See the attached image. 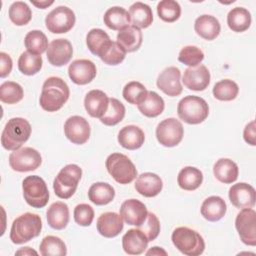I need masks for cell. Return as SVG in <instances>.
I'll return each instance as SVG.
<instances>
[{
    "instance_id": "obj_1",
    "label": "cell",
    "mask_w": 256,
    "mask_h": 256,
    "mask_svg": "<svg viewBox=\"0 0 256 256\" xmlns=\"http://www.w3.org/2000/svg\"><path fill=\"white\" fill-rule=\"evenodd\" d=\"M69 96L70 90L67 83L60 77L51 76L43 83L39 103L43 110L56 112L64 106Z\"/></svg>"
},
{
    "instance_id": "obj_2",
    "label": "cell",
    "mask_w": 256,
    "mask_h": 256,
    "mask_svg": "<svg viewBox=\"0 0 256 256\" xmlns=\"http://www.w3.org/2000/svg\"><path fill=\"white\" fill-rule=\"evenodd\" d=\"M42 229V221L39 215L24 213L18 216L10 229V240L14 244H23L39 236Z\"/></svg>"
},
{
    "instance_id": "obj_3",
    "label": "cell",
    "mask_w": 256,
    "mask_h": 256,
    "mask_svg": "<svg viewBox=\"0 0 256 256\" xmlns=\"http://www.w3.org/2000/svg\"><path fill=\"white\" fill-rule=\"evenodd\" d=\"M31 135L30 123L21 117H14L8 120L2 134L1 144L9 151H15L29 139Z\"/></svg>"
},
{
    "instance_id": "obj_4",
    "label": "cell",
    "mask_w": 256,
    "mask_h": 256,
    "mask_svg": "<svg viewBox=\"0 0 256 256\" xmlns=\"http://www.w3.org/2000/svg\"><path fill=\"white\" fill-rule=\"evenodd\" d=\"M171 240L174 246L187 256L201 255L205 249L203 237L197 231L188 227H177L172 232Z\"/></svg>"
},
{
    "instance_id": "obj_5",
    "label": "cell",
    "mask_w": 256,
    "mask_h": 256,
    "mask_svg": "<svg viewBox=\"0 0 256 256\" xmlns=\"http://www.w3.org/2000/svg\"><path fill=\"white\" fill-rule=\"evenodd\" d=\"M178 117L187 124H200L209 115L207 102L195 95H188L182 98L177 106Z\"/></svg>"
},
{
    "instance_id": "obj_6",
    "label": "cell",
    "mask_w": 256,
    "mask_h": 256,
    "mask_svg": "<svg viewBox=\"0 0 256 256\" xmlns=\"http://www.w3.org/2000/svg\"><path fill=\"white\" fill-rule=\"evenodd\" d=\"M82 176V169L76 164L63 167L53 181V189L57 197L69 199L75 193Z\"/></svg>"
},
{
    "instance_id": "obj_7",
    "label": "cell",
    "mask_w": 256,
    "mask_h": 256,
    "mask_svg": "<svg viewBox=\"0 0 256 256\" xmlns=\"http://www.w3.org/2000/svg\"><path fill=\"white\" fill-rule=\"evenodd\" d=\"M105 166L108 173L119 184H129L137 177V169L133 162L122 153L110 154Z\"/></svg>"
},
{
    "instance_id": "obj_8",
    "label": "cell",
    "mask_w": 256,
    "mask_h": 256,
    "mask_svg": "<svg viewBox=\"0 0 256 256\" xmlns=\"http://www.w3.org/2000/svg\"><path fill=\"white\" fill-rule=\"evenodd\" d=\"M23 197L33 208H43L49 201V191L45 181L37 175L27 176L22 182Z\"/></svg>"
},
{
    "instance_id": "obj_9",
    "label": "cell",
    "mask_w": 256,
    "mask_h": 256,
    "mask_svg": "<svg viewBox=\"0 0 256 256\" xmlns=\"http://www.w3.org/2000/svg\"><path fill=\"white\" fill-rule=\"evenodd\" d=\"M76 18L75 14L67 6H58L46 15L45 25L49 32L54 34H62L70 31Z\"/></svg>"
},
{
    "instance_id": "obj_10",
    "label": "cell",
    "mask_w": 256,
    "mask_h": 256,
    "mask_svg": "<svg viewBox=\"0 0 256 256\" xmlns=\"http://www.w3.org/2000/svg\"><path fill=\"white\" fill-rule=\"evenodd\" d=\"M42 162L40 153L31 147H23L13 151L9 155V165L17 172H29L36 170Z\"/></svg>"
},
{
    "instance_id": "obj_11",
    "label": "cell",
    "mask_w": 256,
    "mask_h": 256,
    "mask_svg": "<svg viewBox=\"0 0 256 256\" xmlns=\"http://www.w3.org/2000/svg\"><path fill=\"white\" fill-rule=\"evenodd\" d=\"M184 135L182 123L176 118H167L161 121L156 128V138L158 142L165 147H174L178 145Z\"/></svg>"
},
{
    "instance_id": "obj_12",
    "label": "cell",
    "mask_w": 256,
    "mask_h": 256,
    "mask_svg": "<svg viewBox=\"0 0 256 256\" xmlns=\"http://www.w3.org/2000/svg\"><path fill=\"white\" fill-rule=\"evenodd\" d=\"M235 227L244 244L256 245V212L254 209L243 208L236 216Z\"/></svg>"
},
{
    "instance_id": "obj_13",
    "label": "cell",
    "mask_w": 256,
    "mask_h": 256,
    "mask_svg": "<svg viewBox=\"0 0 256 256\" xmlns=\"http://www.w3.org/2000/svg\"><path fill=\"white\" fill-rule=\"evenodd\" d=\"M90 125L82 116H71L64 123L65 136L73 144L82 145L86 143L90 137Z\"/></svg>"
},
{
    "instance_id": "obj_14",
    "label": "cell",
    "mask_w": 256,
    "mask_h": 256,
    "mask_svg": "<svg viewBox=\"0 0 256 256\" xmlns=\"http://www.w3.org/2000/svg\"><path fill=\"white\" fill-rule=\"evenodd\" d=\"M157 87L170 97L178 96L182 93L181 72L175 66L165 68L157 78Z\"/></svg>"
},
{
    "instance_id": "obj_15",
    "label": "cell",
    "mask_w": 256,
    "mask_h": 256,
    "mask_svg": "<svg viewBox=\"0 0 256 256\" xmlns=\"http://www.w3.org/2000/svg\"><path fill=\"white\" fill-rule=\"evenodd\" d=\"M72 55V44L64 38L52 40L47 49V59L51 65L56 67L66 65L71 60Z\"/></svg>"
},
{
    "instance_id": "obj_16",
    "label": "cell",
    "mask_w": 256,
    "mask_h": 256,
    "mask_svg": "<svg viewBox=\"0 0 256 256\" xmlns=\"http://www.w3.org/2000/svg\"><path fill=\"white\" fill-rule=\"evenodd\" d=\"M96 66L88 59L74 60L68 68L69 78L77 85L90 83L96 77Z\"/></svg>"
},
{
    "instance_id": "obj_17",
    "label": "cell",
    "mask_w": 256,
    "mask_h": 256,
    "mask_svg": "<svg viewBox=\"0 0 256 256\" xmlns=\"http://www.w3.org/2000/svg\"><path fill=\"white\" fill-rule=\"evenodd\" d=\"M182 82L189 90L203 91L210 83V72L203 64L189 67L184 71Z\"/></svg>"
},
{
    "instance_id": "obj_18",
    "label": "cell",
    "mask_w": 256,
    "mask_h": 256,
    "mask_svg": "<svg viewBox=\"0 0 256 256\" xmlns=\"http://www.w3.org/2000/svg\"><path fill=\"white\" fill-rule=\"evenodd\" d=\"M229 200L236 208H252L256 200L255 189L244 182L234 184L229 189Z\"/></svg>"
},
{
    "instance_id": "obj_19",
    "label": "cell",
    "mask_w": 256,
    "mask_h": 256,
    "mask_svg": "<svg viewBox=\"0 0 256 256\" xmlns=\"http://www.w3.org/2000/svg\"><path fill=\"white\" fill-rule=\"evenodd\" d=\"M148 214L144 203L137 199H128L121 204L120 216L128 225L140 226Z\"/></svg>"
},
{
    "instance_id": "obj_20",
    "label": "cell",
    "mask_w": 256,
    "mask_h": 256,
    "mask_svg": "<svg viewBox=\"0 0 256 256\" xmlns=\"http://www.w3.org/2000/svg\"><path fill=\"white\" fill-rule=\"evenodd\" d=\"M97 231L106 238H113L120 234L124 224L122 217L115 212L102 213L97 219Z\"/></svg>"
},
{
    "instance_id": "obj_21",
    "label": "cell",
    "mask_w": 256,
    "mask_h": 256,
    "mask_svg": "<svg viewBox=\"0 0 256 256\" xmlns=\"http://www.w3.org/2000/svg\"><path fill=\"white\" fill-rule=\"evenodd\" d=\"M108 106L109 98L107 94L101 90H91L85 96L84 107L91 117L100 119L106 113Z\"/></svg>"
},
{
    "instance_id": "obj_22",
    "label": "cell",
    "mask_w": 256,
    "mask_h": 256,
    "mask_svg": "<svg viewBox=\"0 0 256 256\" xmlns=\"http://www.w3.org/2000/svg\"><path fill=\"white\" fill-rule=\"evenodd\" d=\"M163 188L162 179L155 173L145 172L138 176L135 182L136 191L144 197H155Z\"/></svg>"
},
{
    "instance_id": "obj_23",
    "label": "cell",
    "mask_w": 256,
    "mask_h": 256,
    "mask_svg": "<svg viewBox=\"0 0 256 256\" xmlns=\"http://www.w3.org/2000/svg\"><path fill=\"white\" fill-rule=\"evenodd\" d=\"M148 239L139 229H129L122 237V247L125 253L129 255L142 254L147 246Z\"/></svg>"
},
{
    "instance_id": "obj_24",
    "label": "cell",
    "mask_w": 256,
    "mask_h": 256,
    "mask_svg": "<svg viewBox=\"0 0 256 256\" xmlns=\"http://www.w3.org/2000/svg\"><path fill=\"white\" fill-rule=\"evenodd\" d=\"M145 141L143 130L136 125L124 126L118 133L119 144L128 150H136L140 148Z\"/></svg>"
},
{
    "instance_id": "obj_25",
    "label": "cell",
    "mask_w": 256,
    "mask_h": 256,
    "mask_svg": "<svg viewBox=\"0 0 256 256\" xmlns=\"http://www.w3.org/2000/svg\"><path fill=\"white\" fill-rule=\"evenodd\" d=\"M194 30L205 40H214L221 31V25L218 19L212 15H201L199 16L194 23Z\"/></svg>"
},
{
    "instance_id": "obj_26",
    "label": "cell",
    "mask_w": 256,
    "mask_h": 256,
    "mask_svg": "<svg viewBox=\"0 0 256 256\" xmlns=\"http://www.w3.org/2000/svg\"><path fill=\"white\" fill-rule=\"evenodd\" d=\"M48 225L55 230L64 229L69 222V208L64 202L58 201L50 205L46 212Z\"/></svg>"
},
{
    "instance_id": "obj_27",
    "label": "cell",
    "mask_w": 256,
    "mask_h": 256,
    "mask_svg": "<svg viewBox=\"0 0 256 256\" xmlns=\"http://www.w3.org/2000/svg\"><path fill=\"white\" fill-rule=\"evenodd\" d=\"M201 215L208 221L216 222L224 217L227 211L225 201L220 196H210L201 205Z\"/></svg>"
},
{
    "instance_id": "obj_28",
    "label": "cell",
    "mask_w": 256,
    "mask_h": 256,
    "mask_svg": "<svg viewBox=\"0 0 256 256\" xmlns=\"http://www.w3.org/2000/svg\"><path fill=\"white\" fill-rule=\"evenodd\" d=\"M143 40V35L141 30L133 25L122 29L117 34V43L127 52L137 51Z\"/></svg>"
},
{
    "instance_id": "obj_29",
    "label": "cell",
    "mask_w": 256,
    "mask_h": 256,
    "mask_svg": "<svg viewBox=\"0 0 256 256\" xmlns=\"http://www.w3.org/2000/svg\"><path fill=\"white\" fill-rule=\"evenodd\" d=\"M216 179L224 184H230L237 180L239 169L237 164L228 158H221L216 161L213 167Z\"/></svg>"
},
{
    "instance_id": "obj_30",
    "label": "cell",
    "mask_w": 256,
    "mask_h": 256,
    "mask_svg": "<svg viewBox=\"0 0 256 256\" xmlns=\"http://www.w3.org/2000/svg\"><path fill=\"white\" fill-rule=\"evenodd\" d=\"M112 40L109 35L102 29L93 28L91 29L86 36V44L90 52L99 58L110 46Z\"/></svg>"
},
{
    "instance_id": "obj_31",
    "label": "cell",
    "mask_w": 256,
    "mask_h": 256,
    "mask_svg": "<svg viewBox=\"0 0 256 256\" xmlns=\"http://www.w3.org/2000/svg\"><path fill=\"white\" fill-rule=\"evenodd\" d=\"M104 24L112 30H122L129 26L131 20L129 12L123 7L114 6L109 8L103 17Z\"/></svg>"
},
{
    "instance_id": "obj_32",
    "label": "cell",
    "mask_w": 256,
    "mask_h": 256,
    "mask_svg": "<svg viewBox=\"0 0 256 256\" xmlns=\"http://www.w3.org/2000/svg\"><path fill=\"white\" fill-rule=\"evenodd\" d=\"M130 20L133 26L147 28L153 22V13L149 5L143 2H135L129 8Z\"/></svg>"
},
{
    "instance_id": "obj_33",
    "label": "cell",
    "mask_w": 256,
    "mask_h": 256,
    "mask_svg": "<svg viewBox=\"0 0 256 256\" xmlns=\"http://www.w3.org/2000/svg\"><path fill=\"white\" fill-rule=\"evenodd\" d=\"M203 182L202 172L192 166H186L182 168L177 177V183L183 190L193 191L201 186Z\"/></svg>"
},
{
    "instance_id": "obj_34",
    "label": "cell",
    "mask_w": 256,
    "mask_h": 256,
    "mask_svg": "<svg viewBox=\"0 0 256 256\" xmlns=\"http://www.w3.org/2000/svg\"><path fill=\"white\" fill-rule=\"evenodd\" d=\"M138 110L146 117L154 118L159 116L165 108L163 98L155 91H148L145 99L137 105Z\"/></svg>"
},
{
    "instance_id": "obj_35",
    "label": "cell",
    "mask_w": 256,
    "mask_h": 256,
    "mask_svg": "<svg viewBox=\"0 0 256 256\" xmlns=\"http://www.w3.org/2000/svg\"><path fill=\"white\" fill-rule=\"evenodd\" d=\"M227 24L234 32H244L251 25V14L246 8L235 7L227 15Z\"/></svg>"
},
{
    "instance_id": "obj_36",
    "label": "cell",
    "mask_w": 256,
    "mask_h": 256,
    "mask_svg": "<svg viewBox=\"0 0 256 256\" xmlns=\"http://www.w3.org/2000/svg\"><path fill=\"white\" fill-rule=\"evenodd\" d=\"M115 197L114 188L105 182H96L88 190V198L95 205H106Z\"/></svg>"
},
{
    "instance_id": "obj_37",
    "label": "cell",
    "mask_w": 256,
    "mask_h": 256,
    "mask_svg": "<svg viewBox=\"0 0 256 256\" xmlns=\"http://www.w3.org/2000/svg\"><path fill=\"white\" fill-rule=\"evenodd\" d=\"M24 44L28 52L41 55L48 49V39L40 30H32L28 32L24 38Z\"/></svg>"
},
{
    "instance_id": "obj_38",
    "label": "cell",
    "mask_w": 256,
    "mask_h": 256,
    "mask_svg": "<svg viewBox=\"0 0 256 256\" xmlns=\"http://www.w3.org/2000/svg\"><path fill=\"white\" fill-rule=\"evenodd\" d=\"M43 60L41 55H35L28 51L23 52L18 59L19 71L27 76H32L38 73L42 68Z\"/></svg>"
},
{
    "instance_id": "obj_39",
    "label": "cell",
    "mask_w": 256,
    "mask_h": 256,
    "mask_svg": "<svg viewBox=\"0 0 256 256\" xmlns=\"http://www.w3.org/2000/svg\"><path fill=\"white\" fill-rule=\"evenodd\" d=\"M39 250L42 256H64L67 254L64 241L53 235H48L42 239Z\"/></svg>"
},
{
    "instance_id": "obj_40",
    "label": "cell",
    "mask_w": 256,
    "mask_h": 256,
    "mask_svg": "<svg viewBox=\"0 0 256 256\" xmlns=\"http://www.w3.org/2000/svg\"><path fill=\"white\" fill-rule=\"evenodd\" d=\"M212 92L214 97L220 101H232L237 97L239 87L233 80L223 79L215 83Z\"/></svg>"
},
{
    "instance_id": "obj_41",
    "label": "cell",
    "mask_w": 256,
    "mask_h": 256,
    "mask_svg": "<svg viewBox=\"0 0 256 256\" xmlns=\"http://www.w3.org/2000/svg\"><path fill=\"white\" fill-rule=\"evenodd\" d=\"M125 106L116 98H109V106L106 113L100 118L101 123L114 126L120 123L125 116Z\"/></svg>"
},
{
    "instance_id": "obj_42",
    "label": "cell",
    "mask_w": 256,
    "mask_h": 256,
    "mask_svg": "<svg viewBox=\"0 0 256 256\" xmlns=\"http://www.w3.org/2000/svg\"><path fill=\"white\" fill-rule=\"evenodd\" d=\"M10 20L16 26H23L30 22L32 18V12L29 6L23 1L13 2L8 11Z\"/></svg>"
},
{
    "instance_id": "obj_43",
    "label": "cell",
    "mask_w": 256,
    "mask_h": 256,
    "mask_svg": "<svg viewBox=\"0 0 256 256\" xmlns=\"http://www.w3.org/2000/svg\"><path fill=\"white\" fill-rule=\"evenodd\" d=\"M24 91L20 84L6 81L0 86V100L6 104H16L23 99Z\"/></svg>"
},
{
    "instance_id": "obj_44",
    "label": "cell",
    "mask_w": 256,
    "mask_h": 256,
    "mask_svg": "<svg viewBox=\"0 0 256 256\" xmlns=\"http://www.w3.org/2000/svg\"><path fill=\"white\" fill-rule=\"evenodd\" d=\"M157 13L161 20L172 23L179 19L181 15V7L177 1L162 0L157 4Z\"/></svg>"
},
{
    "instance_id": "obj_45",
    "label": "cell",
    "mask_w": 256,
    "mask_h": 256,
    "mask_svg": "<svg viewBox=\"0 0 256 256\" xmlns=\"http://www.w3.org/2000/svg\"><path fill=\"white\" fill-rule=\"evenodd\" d=\"M148 91L146 87L137 81L128 82L122 91L123 98L130 104L138 105L140 104L146 97Z\"/></svg>"
},
{
    "instance_id": "obj_46",
    "label": "cell",
    "mask_w": 256,
    "mask_h": 256,
    "mask_svg": "<svg viewBox=\"0 0 256 256\" xmlns=\"http://www.w3.org/2000/svg\"><path fill=\"white\" fill-rule=\"evenodd\" d=\"M204 59V53L203 51L197 47V46H193V45H188L183 47L178 55V60L189 66V67H195L197 65H199Z\"/></svg>"
},
{
    "instance_id": "obj_47",
    "label": "cell",
    "mask_w": 256,
    "mask_h": 256,
    "mask_svg": "<svg viewBox=\"0 0 256 256\" xmlns=\"http://www.w3.org/2000/svg\"><path fill=\"white\" fill-rule=\"evenodd\" d=\"M126 56V51L115 41H112L110 46L102 54L100 59L107 65H118Z\"/></svg>"
},
{
    "instance_id": "obj_48",
    "label": "cell",
    "mask_w": 256,
    "mask_h": 256,
    "mask_svg": "<svg viewBox=\"0 0 256 256\" xmlns=\"http://www.w3.org/2000/svg\"><path fill=\"white\" fill-rule=\"evenodd\" d=\"M138 229L144 233L148 241L155 240L160 233V222L158 217L154 213L148 212L145 221L138 226Z\"/></svg>"
},
{
    "instance_id": "obj_49",
    "label": "cell",
    "mask_w": 256,
    "mask_h": 256,
    "mask_svg": "<svg viewBox=\"0 0 256 256\" xmlns=\"http://www.w3.org/2000/svg\"><path fill=\"white\" fill-rule=\"evenodd\" d=\"M74 220L80 226H90L94 219L93 208L85 203L78 204L74 208Z\"/></svg>"
},
{
    "instance_id": "obj_50",
    "label": "cell",
    "mask_w": 256,
    "mask_h": 256,
    "mask_svg": "<svg viewBox=\"0 0 256 256\" xmlns=\"http://www.w3.org/2000/svg\"><path fill=\"white\" fill-rule=\"evenodd\" d=\"M0 60H1V64H0V77L1 78H5L6 76H8L12 70V59L11 57L5 53V52H0Z\"/></svg>"
},
{
    "instance_id": "obj_51",
    "label": "cell",
    "mask_w": 256,
    "mask_h": 256,
    "mask_svg": "<svg viewBox=\"0 0 256 256\" xmlns=\"http://www.w3.org/2000/svg\"><path fill=\"white\" fill-rule=\"evenodd\" d=\"M243 137L246 143H248L251 146L256 145V127H255V121H251L248 123L243 131Z\"/></svg>"
},
{
    "instance_id": "obj_52",
    "label": "cell",
    "mask_w": 256,
    "mask_h": 256,
    "mask_svg": "<svg viewBox=\"0 0 256 256\" xmlns=\"http://www.w3.org/2000/svg\"><path fill=\"white\" fill-rule=\"evenodd\" d=\"M16 255H38V253L35 251V250H33V249H31L30 247H23V248H21V249H19L18 251H16V253H15Z\"/></svg>"
},
{
    "instance_id": "obj_53",
    "label": "cell",
    "mask_w": 256,
    "mask_h": 256,
    "mask_svg": "<svg viewBox=\"0 0 256 256\" xmlns=\"http://www.w3.org/2000/svg\"><path fill=\"white\" fill-rule=\"evenodd\" d=\"M151 254L152 255H167V252L165 250H163L161 247L155 246L146 252V255H151Z\"/></svg>"
},
{
    "instance_id": "obj_54",
    "label": "cell",
    "mask_w": 256,
    "mask_h": 256,
    "mask_svg": "<svg viewBox=\"0 0 256 256\" xmlns=\"http://www.w3.org/2000/svg\"><path fill=\"white\" fill-rule=\"evenodd\" d=\"M31 3H32L33 5H35L36 7H38V8L46 9L48 6L52 5V4L54 3V1H50V2H48V1H40V2H36V1H32V0H31Z\"/></svg>"
}]
</instances>
